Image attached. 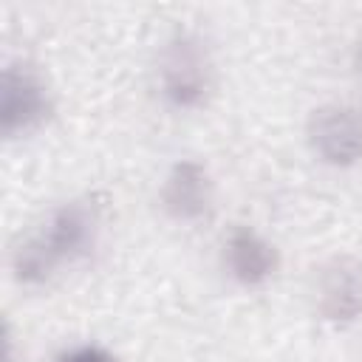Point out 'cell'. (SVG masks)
I'll return each instance as SVG.
<instances>
[{
    "label": "cell",
    "instance_id": "6da1fadb",
    "mask_svg": "<svg viewBox=\"0 0 362 362\" xmlns=\"http://www.w3.org/2000/svg\"><path fill=\"white\" fill-rule=\"evenodd\" d=\"M102 209L90 198H76L57 206L40 229H34L11 257L14 277L23 286H40L51 280L62 266L85 257L99 235Z\"/></svg>",
    "mask_w": 362,
    "mask_h": 362
},
{
    "label": "cell",
    "instance_id": "7a4b0ae2",
    "mask_svg": "<svg viewBox=\"0 0 362 362\" xmlns=\"http://www.w3.org/2000/svg\"><path fill=\"white\" fill-rule=\"evenodd\" d=\"M158 90L175 110L201 107L212 90V54L201 34L175 31L158 54Z\"/></svg>",
    "mask_w": 362,
    "mask_h": 362
},
{
    "label": "cell",
    "instance_id": "3957f363",
    "mask_svg": "<svg viewBox=\"0 0 362 362\" xmlns=\"http://www.w3.org/2000/svg\"><path fill=\"white\" fill-rule=\"evenodd\" d=\"M54 113V96L37 68L8 62L0 76V133L6 139L25 136L45 124Z\"/></svg>",
    "mask_w": 362,
    "mask_h": 362
},
{
    "label": "cell",
    "instance_id": "277c9868",
    "mask_svg": "<svg viewBox=\"0 0 362 362\" xmlns=\"http://www.w3.org/2000/svg\"><path fill=\"white\" fill-rule=\"evenodd\" d=\"M305 139L322 164L351 167L362 161V107L334 102L311 110Z\"/></svg>",
    "mask_w": 362,
    "mask_h": 362
},
{
    "label": "cell",
    "instance_id": "5b68a950",
    "mask_svg": "<svg viewBox=\"0 0 362 362\" xmlns=\"http://www.w3.org/2000/svg\"><path fill=\"white\" fill-rule=\"evenodd\" d=\"M314 308L331 325H348L362 317V263L331 257L314 277Z\"/></svg>",
    "mask_w": 362,
    "mask_h": 362
},
{
    "label": "cell",
    "instance_id": "8992f818",
    "mask_svg": "<svg viewBox=\"0 0 362 362\" xmlns=\"http://www.w3.org/2000/svg\"><path fill=\"white\" fill-rule=\"evenodd\" d=\"M158 198H161V209L173 221L178 223L204 221L212 212V201H215L209 170L195 158L175 161L161 181Z\"/></svg>",
    "mask_w": 362,
    "mask_h": 362
},
{
    "label": "cell",
    "instance_id": "52a82bcc",
    "mask_svg": "<svg viewBox=\"0 0 362 362\" xmlns=\"http://www.w3.org/2000/svg\"><path fill=\"white\" fill-rule=\"evenodd\" d=\"M277 249L269 238H263L255 226L238 223L229 229L223 240V266L232 280L240 286H263L277 272Z\"/></svg>",
    "mask_w": 362,
    "mask_h": 362
},
{
    "label": "cell",
    "instance_id": "ba28073f",
    "mask_svg": "<svg viewBox=\"0 0 362 362\" xmlns=\"http://www.w3.org/2000/svg\"><path fill=\"white\" fill-rule=\"evenodd\" d=\"M57 362H116V359H113L107 351L96 348V345H79V348L62 354Z\"/></svg>",
    "mask_w": 362,
    "mask_h": 362
},
{
    "label": "cell",
    "instance_id": "9c48e42d",
    "mask_svg": "<svg viewBox=\"0 0 362 362\" xmlns=\"http://www.w3.org/2000/svg\"><path fill=\"white\" fill-rule=\"evenodd\" d=\"M354 74H356L359 82H362V42H359L356 51H354Z\"/></svg>",
    "mask_w": 362,
    "mask_h": 362
}]
</instances>
